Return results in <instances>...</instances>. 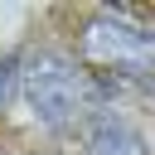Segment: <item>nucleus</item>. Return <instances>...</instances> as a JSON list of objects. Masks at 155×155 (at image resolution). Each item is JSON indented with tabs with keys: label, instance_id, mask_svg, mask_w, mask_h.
Listing matches in <instances>:
<instances>
[{
	"label": "nucleus",
	"instance_id": "4",
	"mask_svg": "<svg viewBox=\"0 0 155 155\" xmlns=\"http://www.w3.org/2000/svg\"><path fill=\"white\" fill-rule=\"evenodd\" d=\"M15 78H19V58H15V53H5V58H0V107L10 102V92H15Z\"/></svg>",
	"mask_w": 155,
	"mask_h": 155
},
{
	"label": "nucleus",
	"instance_id": "1",
	"mask_svg": "<svg viewBox=\"0 0 155 155\" xmlns=\"http://www.w3.org/2000/svg\"><path fill=\"white\" fill-rule=\"evenodd\" d=\"M24 78V97H29V107H34V116L44 121V126H68L78 111H82V97H87V82H82V73L63 58V53H39V58H29V68L19 73Z\"/></svg>",
	"mask_w": 155,
	"mask_h": 155
},
{
	"label": "nucleus",
	"instance_id": "2",
	"mask_svg": "<svg viewBox=\"0 0 155 155\" xmlns=\"http://www.w3.org/2000/svg\"><path fill=\"white\" fill-rule=\"evenodd\" d=\"M82 53L97 63H116L140 78H155V34L131 24L126 10H102L82 34Z\"/></svg>",
	"mask_w": 155,
	"mask_h": 155
},
{
	"label": "nucleus",
	"instance_id": "3",
	"mask_svg": "<svg viewBox=\"0 0 155 155\" xmlns=\"http://www.w3.org/2000/svg\"><path fill=\"white\" fill-rule=\"evenodd\" d=\"M87 155H150L145 136L121 116H97L87 136Z\"/></svg>",
	"mask_w": 155,
	"mask_h": 155
}]
</instances>
